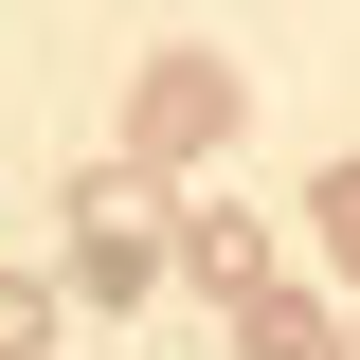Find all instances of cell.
<instances>
[{
    "mask_svg": "<svg viewBox=\"0 0 360 360\" xmlns=\"http://www.w3.org/2000/svg\"><path fill=\"white\" fill-rule=\"evenodd\" d=\"M234 360H342V324H324V288H288V270H270L252 307H234Z\"/></svg>",
    "mask_w": 360,
    "mask_h": 360,
    "instance_id": "4",
    "label": "cell"
},
{
    "mask_svg": "<svg viewBox=\"0 0 360 360\" xmlns=\"http://www.w3.org/2000/svg\"><path fill=\"white\" fill-rule=\"evenodd\" d=\"M162 217L180 198L144 162H90L72 180V307H144V288H162Z\"/></svg>",
    "mask_w": 360,
    "mask_h": 360,
    "instance_id": "1",
    "label": "cell"
},
{
    "mask_svg": "<svg viewBox=\"0 0 360 360\" xmlns=\"http://www.w3.org/2000/svg\"><path fill=\"white\" fill-rule=\"evenodd\" d=\"M342 360H360V342H342Z\"/></svg>",
    "mask_w": 360,
    "mask_h": 360,
    "instance_id": "7",
    "label": "cell"
},
{
    "mask_svg": "<svg viewBox=\"0 0 360 360\" xmlns=\"http://www.w3.org/2000/svg\"><path fill=\"white\" fill-rule=\"evenodd\" d=\"M307 252L360 288V162H324V180H307Z\"/></svg>",
    "mask_w": 360,
    "mask_h": 360,
    "instance_id": "5",
    "label": "cell"
},
{
    "mask_svg": "<svg viewBox=\"0 0 360 360\" xmlns=\"http://www.w3.org/2000/svg\"><path fill=\"white\" fill-rule=\"evenodd\" d=\"M54 342V288H37V270H0V360H37Z\"/></svg>",
    "mask_w": 360,
    "mask_h": 360,
    "instance_id": "6",
    "label": "cell"
},
{
    "mask_svg": "<svg viewBox=\"0 0 360 360\" xmlns=\"http://www.w3.org/2000/svg\"><path fill=\"white\" fill-rule=\"evenodd\" d=\"M234 108H252L234 54H144V72H127V162H144V180H162V162H217Z\"/></svg>",
    "mask_w": 360,
    "mask_h": 360,
    "instance_id": "2",
    "label": "cell"
},
{
    "mask_svg": "<svg viewBox=\"0 0 360 360\" xmlns=\"http://www.w3.org/2000/svg\"><path fill=\"white\" fill-rule=\"evenodd\" d=\"M162 270H198L217 307H252V288H270V217H252V198H180V217H162Z\"/></svg>",
    "mask_w": 360,
    "mask_h": 360,
    "instance_id": "3",
    "label": "cell"
}]
</instances>
